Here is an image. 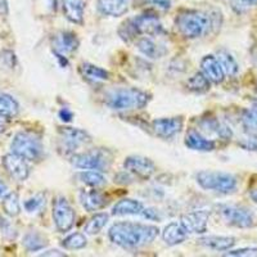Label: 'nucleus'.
<instances>
[{"label":"nucleus","mask_w":257,"mask_h":257,"mask_svg":"<svg viewBox=\"0 0 257 257\" xmlns=\"http://www.w3.org/2000/svg\"><path fill=\"white\" fill-rule=\"evenodd\" d=\"M72 112L67 108H63L59 111V118H61L62 121H64V122H70V121L72 120Z\"/></svg>","instance_id":"nucleus-42"},{"label":"nucleus","mask_w":257,"mask_h":257,"mask_svg":"<svg viewBox=\"0 0 257 257\" xmlns=\"http://www.w3.org/2000/svg\"><path fill=\"white\" fill-rule=\"evenodd\" d=\"M20 112V104L9 94L0 91V117L2 118H13Z\"/></svg>","instance_id":"nucleus-26"},{"label":"nucleus","mask_w":257,"mask_h":257,"mask_svg":"<svg viewBox=\"0 0 257 257\" xmlns=\"http://www.w3.org/2000/svg\"><path fill=\"white\" fill-rule=\"evenodd\" d=\"M53 48L56 54L66 56L79 48V39L70 31H61L53 36Z\"/></svg>","instance_id":"nucleus-14"},{"label":"nucleus","mask_w":257,"mask_h":257,"mask_svg":"<svg viewBox=\"0 0 257 257\" xmlns=\"http://www.w3.org/2000/svg\"><path fill=\"white\" fill-rule=\"evenodd\" d=\"M225 256H231V257H253L257 256V248L256 247H245V248H239V249H234V251H230L229 249Z\"/></svg>","instance_id":"nucleus-37"},{"label":"nucleus","mask_w":257,"mask_h":257,"mask_svg":"<svg viewBox=\"0 0 257 257\" xmlns=\"http://www.w3.org/2000/svg\"><path fill=\"white\" fill-rule=\"evenodd\" d=\"M40 256H66V253L58 251V249H50V251H47V252H43V253H40Z\"/></svg>","instance_id":"nucleus-44"},{"label":"nucleus","mask_w":257,"mask_h":257,"mask_svg":"<svg viewBox=\"0 0 257 257\" xmlns=\"http://www.w3.org/2000/svg\"><path fill=\"white\" fill-rule=\"evenodd\" d=\"M216 57L219 59L220 64H221L225 75H228V76L237 75L238 71H239V66H238L237 61H235V58L231 56L230 53L226 52V50H219Z\"/></svg>","instance_id":"nucleus-30"},{"label":"nucleus","mask_w":257,"mask_h":257,"mask_svg":"<svg viewBox=\"0 0 257 257\" xmlns=\"http://www.w3.org/2000/svg\"><path fill=\"white\" fill-rule=\"evenodd\" d=\"M76 213L63 196H59L53 202V221L58 231H68L75 224Z\"/></svg>","instance_id":"nucleus-8"},{"label":"nucleus","mask_w":257,"mask_h":257,"mask_svg":"<svg viewBox=\"0 0 257 257\" xmlns=\"http://www.w3.org/2000/svg\"><path fill=\"white\" fill-rule=\"evenodd\" d=\"M249 196H251V198L257 203V188H254V189H252L251 192H249Z\"/></svg>","instance_id":"nucleus-46"},{"label":"nucleus","mask_w":257,"mask_h":257,"mask_svg":"<svg viewBox=\"0 0 257 257\" xmlns=\"http://www.w3.org/2000/svg\"><path fill=\"white\" fill-rule=\"evenodd\" d=\"M148 3L162 11H169L171 8V0H148Z\"/></svg>","instance_id":"nucleus-40"},{"label":"nucleus","mask_w":257,"mask_h":257,"mask_svg":"<svg viewBox=\"0 0 257 257\" xmlns=\"http://www.w3.org/2000/svg\"><path fill=\"white\" fill-rule=\"evenodd\" d=\"M219 212L222 219L229 225L237 228H251L254 222L253 213L248 208L237 205H221L219 207Z\"/></svg>","instance_id":"nucleus-9"},{"label":"nucleus","mask_w":257,"mask_h":257,"mask_svg":"<svg viewBox=\"0 0 257 257\" xmlns=\"http://www.w3.org/2000/svg\"><path fill=\"white\" fill-rule=\"evenodd\" d=\"M0 230H2V233H3L4 237L11 238V239H13V238L16 237V230L13 229L12 224L7 221V220H4V219L0 220Z\"/></svg>","instance_id":"nucleus-38"},{"label":"nucleus","mask_w":257,"mask_h":257,"mask_svg":"<svg viewBox=\"0 0 257 257\" xmlns=\"http://www.w3.org/2000/svg\"><path fill=\"white\" fill-rule=\"evenodd\" d=\"M108 222V215L104 212L95 213L93 217L88 220V222L85 224L84 231L86 234H90V235H94V234H98L102 231V229L104 228L105 224Z\"/></svg>","instance_id":"nucleus-32"},{"label":"nucleus","mask_w":257,"mask_h":257,"mask_svg":"<svg viewBox=\"0 0 257 257\" xmlns=\"http://www.w3.org/2000/svg\"><path fill=\"white\" fill-rule=\"evenodd\" d=\"M183 125H184V121L181 117H162V118H156L152 122L156 135L164 139L175 137L178 133H180Z\"/></svg>","instance_id":"nucleus-13"},{"label":"nucleus","mask_w":257,"mask_h":257,"mask_svg":"<svg viewBox=\"0 0 257 257\" xmlns=\"http://www.w3.org/2000/svg\"><path fill=\"white\" fill-rule=\"evenodd\" d=\"M22 244L27 251L36 252L44 248L48 244V240L43 234L38 233V231H29L22 239Z\"/></svg>","instance_id":"nucleus-28"},{"label":"nucleus","mask_w":257,"mask_h":257,"mask_svg":"<svg viewBox=\"0 0 257 257\" xmlns=\"http://www.w3.org/2000/svg\"><path fill=\"white\" fill-rule=\"evenodd\" d=\"M11 149L13 153L26 158L27 161L39 160L44 152L40 138L29 132L17 133L11 143Z\"/></svg>","instance_id":"nucleus-6"},{"label":"nucleus","mask_w":257,"mask_h":257,"mask_svg":"<svg viewBox=\"0 0 257 257\" xmlns=\"http://www.w3.org/2000/svg\"><path fill=\"white\" fill-rule=\"evenodd\" d=\"M188 238V231L180 222H170L162 231V239L167 245H176L184 242Z\"/></svg>","instance_id":"nucleus-21"},{"label":"nucleus","mask_w":257,"mask_h":257,"mask_svg":"<svg viewBox=\"0 0 257 257\" xmlns=\"http://www.w3.org/2000/svg\"><path fill=\"white\" fill-rule=\"evenodd\" d=\"M146 206L141 201L132 198L121 199L112 208V215L114 216H128V215H138L142 216Z\"/></svg>","instance_id":"nucleus-18"},{"label":"nucleus","mask_w":257,"mask_h":257,"mask_svg":"<svg viewBox=\"0 0 257 257\" xmlns=\"http://www.w3.org/2000/svg\"><path fill=\"white\" fill-rule=\"evenodd\" d=\"M71 164L81 170H103L108 169L112 164V156L105 149H93L84 153H76L71 158Z\"/></svg>","instance_id":"nucleus-7"},{"label":"nucleus","mask_w":257,"mask_h":257,"mask_svg":"<svg viewBox=\"0 0 257 257\" xmlns=\"http://www.w3.org/2000/svg\"><path fill=\"white\" fill-rule=\"evenodd\" d=\"M86 243H88V240H86L85 234L72 233L67 238H64L62 245L66 249H81L86 245Z\"/></svg>","instance_id":"nucleus-35"},{"label":"nucleus","mask_w":257,"mask_h":257,"mask_svg":"<svg viewBox=\"0 0 257 257\" xmlns=\"http://www.w3.org/2000/svg\"><path fill=\"white\" fill-rule=\"evenodd\" d=\"M80 71L82 76L90 81H105L109 77V73L107 71L91 63H82Z\"/></svg>","instance_id":"nucleus-29"},{"label":"nucleus","mask_w":257,"mask_h":257,"mask_svg":"<svg viewBox=\"0 0 257 257\" xmlns=\"http://www.w3.org/2000/svg\"><path fill=\"white\" fill-rule=\"evenodd\" d=\"M164 32V27L161 24L160 18L155 15L137 16L132 20L126 21L120 29V35L123 40L130 41L137 35L158 36Z\"/></svg>","instance_id":"nucleus-3"},{"label":"nucleus","mask_w":257,"mask_h":257,"mask_svg":"<svg viewBox=\"0 0 257 257\" xmlns=\"http://www.w3.org/2000/svg\"><path fill=\"white\" fill-rule=\"evenodd\" d=\"M126 171L141 179H149L156 173V165L152 160L143 156H130L123 162Z\"/></svg>","instance_id":"nucleus-11"},{"label":"nucleus","mask_w":257,"mask_h":257,"mask_svg":"<svg viewBox=\"0 0 257 257\" xmlns=\"http://www.w3.org/2000/svg\"><path fill=\"white\" fill-rule=\"evenodd\" d=\"M62 138V143L66 146L68 151H73L77 147L84 146L91 141L90 135L85 130L76 127H62L59 130Z\"/></svg>","instance_id":"nucleus-15"},{"label":"nucleus","mask_w":257,"mask_h":257,"mask_svg":"<svg viewBox=\"0 0 257 257\" xmlns=\"http://www.w3.org/2000/svg\"><path fill=\"white\" fill-rule=\"evenodd\" d=\"M4 130H6V125H4L3 121H0V134H2V133H3Z\"/></svg>","instance_id":"nucleus-48"},{"label":"nucleus","mask_w":257,"mask_h":257,"mask_svg":"<svg viewBox=\"0 0 257 257\" xmlns=\"http://www.w3.org/2000/svg\"><path fill=\"white\" fill-rule=\"evenodd\" d=\"M199 243L207 248L213 251H229L235 244V239L233 237H224V235H207L199 239Z\"/></svg>","instance_id":"nucleus-25"},{"label":"nucleus","mask_w":257,"mask_h":257,"mask_svg":"<svg viewBox=\"0 0 257 257\" xmlns=\"http://www.w3.org/2000/svg\"><path fill=\"white\" fill-rule=\"evenodd\" d=\"M208 219L210 213L207 211H192L181 215L180 224L188 233L203 234L207 230Z\"/></svg>","instance_id":"nucleus-12"},{"label":"nucleus","mask_w":257,"mask_h":257,"mask_svg":"<svg viewBox=\"0 0 257 257\" xmlns=\"http://www.w3.org/2000/svg\"><path fill=\"white\" fill-rule=\"evenodd\" d=\"M0 15H8V2L7 0H0Z\"/></svg>","instance_id":"nucleus-45"},{"label":"nucleus","mask_w":257,"mask_h":257,"mask_svg":"<svg viewBox=\"0 0 257 257\" xmlns=\"http://www.w3.org/2000/svg\"><path fill=\"white\" fill-rule=\"evenodd\" d=\"M85 3L82 0H64L63 2V13L64 17L67 18L72 24L81 25L84 21Z\"/></svg>","instance_id":"nucleus-24"},{"label":"nucleus","mask_w":257,"mask_h":257,"mask_svg":"<svg viewBox=\"0 0 257 257\" xmlns=\"http://www.w3.org/2000/svg\"><path fill=\"white\" fill-rule=\"evenodd\" d=\"M158 228L155 225L141 224V222L121 221L111 226L108 237L112 243L122 248H139L149 244L158 235Z\"/></svg>","instance_id":"nucleus-1"},{"label":"nucleus","mask_w":257,"mask_h":257,"mask_svg":"<svg viewBox=\"0 0 257 257\" xmlns=\"http://www.w3.org/2000/svg\"><path fill=\"white\" fill-rule=\"evenodd\" d=\"M8 185L6 184V183H4L3 180H2V179H0V199H3L4 197L7 196V194H8Z\"/></svg>","instance_id":"nucleus-43"},{"label":"nucleus","mask_w":257,"mask_h":257,"mask_svg":"<svg viewBox=\"0 0 257 257\" xmlns=\"http://www.w3.org/2000/svg\"><path fill=\"white\" fill-rule=\"evenodd\" d=\"M77 179L81 183L93 188H99L107 184V179L98 170H84L81 173L77 174Z\"/></svg>","instance_id":"nucleus-27"},{"label":"nucleus","mask_w":257,"mask_h":257,"mask_svg":"<svg viewBox=\"0 0 257 257\" xmlns=\"http://www.w3.org/2000/svg\"><path fill=\"white\" fill-rule=\"evenodd\" d=\"M3 166L8 175L17 181H25L30 175V166L26 158L13 152L4 156Z\"/></svg>","instance_id":"nucleus-10"},{"label":"nucleus","mask_w":257,"mask_h":257,"mask_svg":"<svg viewBox=\"0 0 257 257\" xmlns=\"http://www.w3.org/2000/svg\"><path fill=\"white\" fill-rule=\"evenodd\" d=\"M185 144L188 148L193 149V151H199V152H211L215 149V142L196 130L188 132L187 137H185Z\"/></svg>","instance_id":"nucleus-22"},{"label":"nucleus","mask_w":257,"mask_h":257,"mask_svg":"<svg viewBox=\"0 0 257 257\" xmlns=\"http://www.w3.org/2000/svg\"><path fill=\"white\" fill-rule=\"evenodd\" d=\"M242 3L248 4V6H256L257 4V0H240Z\"/></svg>","instance_id":"nucleus-47"},{"label":"nucleus","mask_w":257,"mask_h":257,"mask_svg":"<svg viewBox=\"0 0 257 257\" xmlns=\"http://www.w3.org/2000/svg\"><path fill=\"white\" fill-rule=\"evenodd\" d=\"M142 216L144 217V219H148V220H157L160 219L158 217V213L157 211L153 210V208H144L143 213H142Z\"/></svg>","instance_id":"nucleus-41"},{"label":"nucleus","mask_w":257,"mask_h":257,"mask_svg":"<svg viewBox=\"0 0 257 257\" xmlns=\"http://www.w3.org/2000/svg\"><path fill=\"white\" fill-rule=\"evenodd\" d=\"M196 180L199 187L206 190L229 194L237 189L238 180L234 175L222 171H199L196 175Z\"/></svg>","instance_id":"nucleus-5"},{"label":"nucleus","mask_w":257,"mask_h":257,"mask_svg":"<svg viewBox=\"0 0 257 257\" xmlns=\"http://www.w3.org/2000/svg\"><path fill=\"white\" fill-rule=\"evenodd\" d=\"M44 206H45V196L43 194V193H39V194L32 196L31 198L25 201L24 203L25 210H26L29 213L39 212V211L44 207Z\"/></svg>","instance_id":"nucleus-36"},{"label":"nucleus","mask_w":257,"mask_h":257,"mask_svg":"<svg viewBox=\"0 0 257 257\" xmlns=\"http://www.w3.org/2000/svg\"><path fill=\"white\" fill-rule=\"evenodd\" d=\"M199 125H201V127L203 128L206 133L215 134L216 137L224 139V141H229V139L233 137V132H231V128L229 127L226 123H224V122H221V121L217 120V118H212V117L203 118Z\"/></svg>","instance_id":"nucleus-23"},{"label":"nucleus","mask_w":257,"mask_h":257,"mask_svg":"<svg viewBox=\"0 0 257 257\" xmlns=\"http://www.w3.org/2000/svg\"><path fill=\"white\" fill-rule=\"evenodd\" d=\"M0 56H2L0 57V62H2V63L8 66V67H12L16 59L15 54H13L12 52H3Z\"/></svg>","instance_id":"nucleus-39"},{"label":"nucleus","mask_w":257,"mask_h":257,"mask_svg":"<svg viewBox=\"0 0 257 257\" xmlns=\"http://www.w3.org/2000/svg\"><path fill=\"white\" fill-rule=\"evenodd\" d=\"M130 0H98V9L104 16L121 17L128 11Z\"/></svg>","instance_id":"nucleus-20"},{"label":"nucleus","mask_w":257,"mask_h":257,"mask_svg":"<svg viewBox=\"0 0 257 257\" xmlns=\"http://www.w3.org/2000/svg\"><path fill=\"white\" fill-rule=\"evenodd\" d=\"M201 68L202 72L205 73L206 77L210 80L212 84H220L222 82L225 77V72L222 70L221 64H220L219 59L216 56H205L201 61Z\"/></svg>","instance_id":"nucleus-16"},{"label":"nucleus","mask_w":257,"mask_h":257,"mask_svg":"<svg viewBox=\"0 0 257 257\" xmlns=\"http://www.w3.org/2000/svg\"><path fill=\"white\" fill-rule=\"evenodd\" d=\"M188 88L189 90L196 91V93H205V91L210 90L211 81L206 77L203 72H196L188 80Z\"/></svg>","instance_id":"nucleus-33"},{"label":"nucleus","mask_w":257,"mask_h":257,"mask_svg":"<svg viewBox=\"0 0 257 257\" xmlns=\"http://www.w3.org/2000/svg\"><path fill=\"white\" fill-rule=\"evenodd\" d=\"M137 48L144 56L151 59H160L167 53V49L164 45L158 44L151 36L141 38L137 41Z\"/></svg>","instance_id":"nucleus-19"},{"label":"nucleus","mask_w":257,"mask_h":257,"mask_svg":"<svg viewBox=\"0 0 257 257\" xmlns=\"http://www.w3.org/2000/svg\"><path fill=\"white\" fill-rule=\"evenodd\" d=\"M176 29L188 39H197L207 34L211 29L210 16L198 11H183L175 20Z\"/></svg>","instance_id":"nucleus-4"},{"label":"nucleus","mask_w":257,"mask_h":257,"mask_svg":"<svg viewBox=\"0 0 257 257\" xmlns=\"http://www.w3.org/2000/svg\"><path fill=\"white\" fill-rule=\"evenodd\" d=\"M151 95L137 88H121L108 91L104 103L113 111H134L142 109L148 104Z\"/></svg>","instance_id":"nucleus-2"},{"label":"nucleus","mask_w":257,"mask_h":257,"mask_svg":"<svg viewBox=\"0 0 257 257\" xmlns=\"http://www.w3.org/2000/svg\"><path fill=\"white\" fill-rule=\"evenodd\" d=\"M80 203L82 207L89 212H94L104 207L108 201L104 197V194L98 190H81L80 192Z\"/></svg>","instance_id":"nucleus-17"},{"label":"nucleus","mask_w":257,"mask_h":257,"mask_svg":"<svg viewBox=\"0 0 257 257\" xmlns=\"http://www.w3.org/2000/svg\"><path fill=\"white\" fill-rule=\"evenodd\" d=\"M3 210L11 217L18 216L21 212L20 197L17 193L11 192L3 198Z\"/></svg>","instance_id":"nucleus-34"},{"label":"nucleus","mask_w":257,"mask_h":257,"mask_svg":"<svg viewBox=\"0 0 257 257\" xmlns=\"http://www.w3.org/2000/svg\"><path fill=\"white\" fill-rule=\"evenodd\" d=\"M242 125L245 133L257 137V103H253L251 108L245 109L242 114Z\"/></svg>","instance_id":"nucleus-31"}]
</instances>
